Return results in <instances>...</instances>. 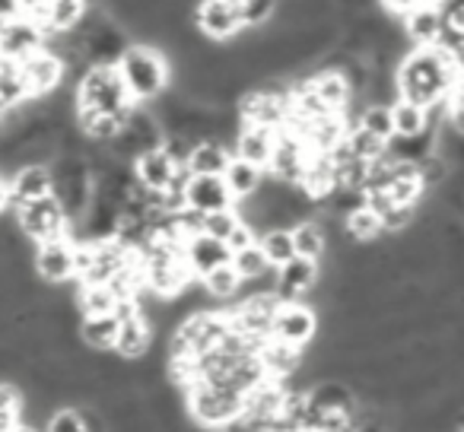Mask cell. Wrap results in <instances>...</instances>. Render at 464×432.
I'll return each mask as SVG.
<instances>
[{"label":"cell","instance_id":"27","mask_svg":"<svg viewBox=\"0 0 464 432\" xmlns=\"http://www.w3.org/2000/svg\"><path fill=\"white\" fill-rule=\"evenodd\" d=\"M341 229L347 233L350 242H356V245H372V242H379L382 235H385L379 213H375L372 206H366V204H360L356 210H350L347 216L341 220Z\"/></svg>","mask_w":464,"mask_h":432},{"label":"cell","instance_id":"23","mask_svg":"<svg viewBox=\"0 0 464 432\" xmlns=\"http://www.w3.org/2000/svg\"><path fill=\"white\" fill-rule=\"evenodd\" d=\"M229 159H232L229 143L207 137V140L194 143L191 156L185 159V172L188 175H223L226 166H229Z\"/></svg>","mask_w":464,"mask_h":432},{"label":"cell","instance_id":"36","mask_svg":"<svg viewBox=\"0 0 464 432\" xmlns=\"http://www.w3.org/2000/svg\"><path fill=\"white\" fill-rule=\"evenodd\" d=\"M42 432H86L83 429V413H80V407H73V404L54 407V410L48 413Z\"/></svg>","mask_w":464,"mask_h":432},{"label":"cell","instance_id":"7","mask_svg":"<svg viewBox=\"0 0 464 432\" xmlns=\"http://www.w3.org/2000/svg\"><path fill=\"white\" fill-rule=\"evenodd\" d=\"M33 271L45 286L77 283V242L71 235L39 242L33 252Z\"/></svg>","mask_w":464,"mask_h":432},{"label":"cell","instance_id":"8","mask_svg":"<svg viewBox=\"0 0 464 432\" xmlns=\"http://www.w3.org/2000/svg\"><path fill=\"white\" fill-rule=\"evenodd\" d=\"M191 26L198 35L213 45H226L242 33L239 4L236 0H198L191 14Z\"/></svg>","mask_w":464,"mask_h":432},{"label":"cell","instance_id":"30","mask_svg":"<svg viewBox=\"0 0 464 432\" xmlns=\"http://www.w3.org/2000/svg\"><path fill=\"white\" fill-rule=\"evenodd\" d=\"M353 124L362 130H369L372 137H379V140H392L394 137V124H392V105L385 102H366L360 105V111L353 115Z\"/></svg>","mask_w":464,"mask_h":432},{"label":"cell","instance_id":"26","mask_svg":"<svg viewBox=\"0 0 464 432\" xmlns=\"http://www.w3.org/2000/svg\"><path fill=\"white\" fill-rule=\"evenodd\" d=\"M293 235V248H296V258H305V261H322L328 254V233H324L322 220L312 216V220H303L290 229Z\"/></svg>","mask_w":464,"mask_h":432},{"label":"cell","instance_id":"11","mask_svg":"<svg viewBox=\"0 0 464 432\" xmlns=\"http://www.w3.org/2000/svg\"><path fill=\"white\" fill-rule=\"evenodd\" d=\"M305 162H309V147L299 134H293L290 128L277 130V143H274L271 162H267L265 172L271 178L284 181V185H299L305 172Z\"/></svg>","mask_w":464,"mask_h":432},{"label":"cell","instance_id":"39","mask_svg":"<svg viewBox=\"0 0 464 432\" xmlns=\"http://www.w3.org/2000/svg\"><path fill=\"white\" fill-rule=\"evenodd\" d=\"M23 16V0H0V20H16Z\"/></svg>","mask_w":464,"mask_h":432},{"label":"cell","instance_id":"5","mask_svg":"<svg viewBox=\"0 0 464 432\" xmlns=\"http://www.w3.org/2000/svg\"><path fill=\"white\" fill-rule=\"evenodd\" d=\"M229 337V318L226 309H200L181 318L166 341V356H181V360H198V356L217 350Z\"/></svg>","mask_w":464,"mask_h":432},{"label":"cell","instance_id":"4","mask_svg":"<svg viewBox=\"0 0 464 432\" xmlns=\"http://www.w3.org/2000/svg\"><path fill=\"white\" fill-rule=\"evenodd\" d=\"M181 404H185V417L191 426L204 432H226L236 423H242V394L229 391V388L210 385V381H191L181 391Z\"/></svg>","mask_w":464,"mask_h":432},{"label":"cell","instance_id":"31","mask_svg":"<svg viewBox=\"0 0 464 432\" xmlns=\"http://www.w3.org/2000/svg\"><path fill=\"white\" fill-rule=\"evenodd\" d=\"M258 245H261V252H265V258L271 267H284L296 258L290 229H265V233L258 235Z\"/></svg>","mask_w":464,"mask_h":432},{"label":"cell","instance_id":"33","mask_svg":"<svg viewBox=\"0 0 464 432\" xmlns=\"http://www.w3.org/2000/svg\"><path fill=\"white\" fill-rule=\"evenodd\" d=\"M239 4V20H242V29H267L274 23L280 10V0H236Z\"/></svg>","mask_w":464,"mask_h":432},{"label":"cell","instance_id":"28","mask_svg":"<svg viewBox=\"0 0 464 432\" xmlns=\"http://www.w3.org/2000/svg\"><path fill=\"white\" fill-rule=\"evenodd\" d=\"M392 124H394V137H417L432 124V109L426 111L413 102L394 99L392 102Z\"/></svg>","mask_w":464,"mask_h":432},{"label":"cell","instance_id":"34","mask_svg":"<svg viewBox=\"0 0 464 432\" xmlns=\"http://www.w3.org/2000/svg\"><path fill=\"white\" fill-rule=\"evenodd\" d=\"M343 147L350 149V156H353V159L375 162L379 156H385L388 143L379 140V137H372L369 130H362V128H356V124H353V128L347 130V137H343Z\"/></svg>","mask_w":464,"mask_h":432},{"label":"cell","instance_id":"17","mask_svg":"<svg viewBox=\"0 0 464 432\" xmlns=\"http://www.w3.org/2000/svg\"><path fill=\"white\" fill-rule=\"evenodd\" d=\"M229 261H232V252L226 248V242L213 239V235L198 233L185 242V264H188V271H191L194 280L207 277L210 271L229 264Z\"/></svg>","mask_w":464,"mask_h":432},{"label":"cell","instance_id":"35","mask_svg":"<svg viewBox=\"0 0 464 432\" xmlns=\"http://www.w3.org/2000/svg\"><path fill=\"white\" fill-rule=\"evenodd\" d=\"M229 264L236 267V274L242 277V283H246V280H258V277H265V274L274 271V267L267 264V258H265V252H261L258 242L248 245V248H242V252H232Z\"/></svg>","mask_w":464,"mask_h":432},{"label":"cell","instance_id":"6","mask_svg":"<svg viewBox=\"0 0 464 432\" xmlns=\"http://www.w3.org/2000/svg\"><path fill=\"white\" fill-rule=\"evenodd\" d=\"M14 220L20 226V233L26 235V242H33V245L71 235V220H67L64 206L58 204L54 194H45L39 200L14 206Z\"/></svg>","mask_w":464,"mask_h":432},{"label":"cell","instance_id":"18","mask_svg":"<svg viewBox=\"0 0 464 432\" xmlns=\"http://www.w3.org/2000/svg\"><path fill=\"white\" fill-rule=\"evenodd\" d=\"M407 45L411 48H430L442 42V7L436 4H420L404 23H401Z\"/></svg>","mask_w":464,"mask_h":432},{"label":"cell","instance_id":"19","mask_svg":"<svg viewBox=\"0 0 464 432\" xmlns=\"http://www.w3.org/2000/svg\"><path fill=\"white\" fill-rule=\"evenodd\" d=\"M274 143H277V130L258 128V124H239L236 137H232V156H239L246 162L267 168L274 153Z\"/></svg>","mask_w":464,"mask_h":432},{"label":"cell","instance_id":"24","mask_svg":"<svg viewBox=\"0 0 464 432\" xmlns=\"http://www.w3.org/2000/svg\"><path fill=\"white\" fill-rule=\"evenodd\" d=\"M309 404L318 410H331V413H353L356 391L350 388V381L343 379H322L309 388Z\"/></svg>","mask_w":464,"mask_h":432},{"label":"cell","instance_id":"14","mask_svg":"<svg viewBox=\"0 0 464 432\" xmlns=\"http://www.w3.org/2000/svg\"><path fill=\"white\" fill-rule=\"evenodd\" d=\"M185 206L200 216L236 206L223 175H188L185 178Z\"/></svg>","mask_w":464,"mask_h":432},{"label":"cell","instance_id":"3","mask_svg":"<svg viewBox=\"0 0 464 432\" xmlns=\"http://www.w3.org/2000/svg\"><path fill=\"white\" fill-rule=\"evenodd\" d=\"M73 105H77V115H105V118H128L130 109H134L115 64L86 67L77 77V86H73Z\"/></svg>","mask_w":464,"mask_h":432},{"label":"cell","instance_id":"40","mask_svg":"<svg viewBox=\"0 0 464 432\" xmlns=\"http://www.w3.org/2000/svg\"><path fill=\"white\" fill-rule=\"evenodd\" d=\"M16 426H20V413L0 410V432H14Z\"/></svg>","mask_w":464,"mask_h":432},{"label":"cell","instance_id":"13","mask_svg":"<svg viewBox=\"0 0 464 432\" xmlns=\"http://www.w3.org/2000/svg\"><path fill=\"white\" fill-rule=\"evenodd\" d=\"M130 172H134V178L140 187H147V191H153V194H166L185 168H181L166 149L156 147V149H147V153L137 156V159L130 162Z\"/></svg>","mask_w":464,"mask_h":432},{"label":"cell","instance_id":"38","mask_svg":"<svg viewBox=\"0 0 464 432\" xmlns=\"http://www.w3.org/2000/svg\"><path fill=\"white\" fill-rule=\"evenodd\" d=\"M255 242H258V233H255V229L248 226L246 220H242L239 226L229 233V239H226V248H229V252H242V248L255 245Z\"/></svg>","mask_w":464,"mask_h":432},{"label":"cell","instance_id":"20","mask_svg":"<svg viewBox=\"0 0 464 432\" xmlns=\"http://www.w3.org/2000/svg\"><path fill=\"white\" fill-rule=\"evenodd\" d=\"M258 360H261V369H265L267 379L274 381H290L293 375L299 372L305 360V350H296L290 343H280V341H265L258 350Z\"/></svg>","mask_w":464,"mask_h":432},{"label":"cell","instance_id":"41","mask_svg":"<svg viewBox=\"0 0 464 432\" xmlns=\"http://www.w3.org/2000/svg\"><path fill=\"white\" fill-rule=\"evenodd\" d=\"M7 206H14V200H10V181L7 175H0V213H7Z\"/></svg>","mask_w":464,"mask_h":432},{"label":"cell","instance_id":"12","mask_svg":"<svg viewBox=\"0 0 464 432\" xmlns=\"http://www.w3.org/2000/svg\"><path fill=\"white\" fill-rule=\"evenodd\" d=\"M318 277H322V267L315 261L293 258L290 264L277 267V274H274V296L280 302H305L315 293Z\"/></svg>","mask_w":464,"mask_h":432},{"label":"cell","instance_id":"37","mask_svg":"<svg viewBox=\"0 0 464 432\" xmlns=\"http://www.w3.org/2000/svg\"><path fill=\"white\" fill-rule=\"evenodd\" d=\"M242 223L239 210L236 206H229V210H217V213H207L204 223H200V229H204L207 235H213V239L226 242L229 239V233Z\"/></svg>","mask_w":464,"mask_h":432},{"label":"cell","instance_id":"16","mask_svg":"<svg viewBox=\"0 0 464 432\" xmlns=\"http://www.w3.org/2000/svg\"><path fill=\"white\" fill-rule=\"evenodd\" d=\"M90 14V0H42L35 14H29L42 26V33L48 35H64L83 23V16Z\"/></svg>","mask_w":464,"mask_h":432},{"label":"cell","instance_id":"25","mask_svg":"<svg viewBox=\"0 0 464 432\" xmlns=\"http://www.w3.org/2000/svg\"><path fill=\"white\" fill-rule=\"evenodd\" d=\"M265 175L267 172L261 166L232 156L229 166H226V172H223V181H226V187H229L232 200L239 204V200H248L252 194H258V187L265 185Z\"/></svg>","mask_w":464,"mask_h":432},{"label":"cell","instance_id":"9","mask_svg":"<svg viewBox=\"0 0 464 432\" xmlns=\"http://www.w3.org/2000/svg\"><path fill=\"white\" fill-rule=\"evenodd\" d=\"M271 337L296 350H309L318 337V309L309 302H280L274 312Z\"/></svg>","mask_w":464,"mask_h":432},{"label":"cell","instance_id":"21","mask_svg":"<svg viewBox=\"0 0 464 432\" xmlns=\"http://www.w3.org/2000/svg\"><path fill=\"white\" fill-rule=\"evenodd\" d=\"M7 181H10V200H14V206L52 194V168L48 166H20Z\"/></svg>","mask_w":464,"mask_h":432},{"label":"cell","instance_id":"2","mask_svg":"<svg viewBox=\"0 0 464 432\" xmlns=\"http://www.w3.org/2000/svg\"><path fill=\"white\" fill-rule=\"evenodd\" d=\"M115 71L134 105L156 102L172 86V61L166 58V52L140 42H130L124 48V54L115 61Z\"/></svg>","mask_w":464,"mask_h":432},{"label":"cell","instance_id":"1","mask_svg":"<svg viewBox=\"0 0 464 432\" xmlns=\"http://www.w3.org/2000/svg\"><path fill=\"white\" fill-rule=\"evenodd\" d=\"M458 67L451 61L449 48H411L404 58L394 64V92L404 102H413L420 109H439L449 102L451 90L458 86Z\"/></svg>","mask_w":464,"mask_h":432},{"label":"cell","instance_id":"22","mask_svg":"<svg viewBox=\"0 0 464 432\" xmlns=\"http://www.w3.org/2000/svg\"><path fill=\"white\" fill-rule=\"evenodd\" d=\"M118 328H121V322L115 312L111 315H83L77 324V337L92 353H111L118 341Z\"/></svg>","mask_w":464,"mask_h":432},{"label":"cell","instance_id":"29","mask_svg":"<svg viewBox=\"0 0 464 432\" xmlns=\"http://www.w3.org/2000/svg\"><path fill=\"white\" fill-rule=\"evenodd\" d=\"M200 286H204V293L213 299V302H236L239 299V290H242V277L236 274V267L232 264H223L217 267V271H210L207 277H200Z\"/></svg>","mask_w":464,"mask_h":432},{"label":"cell","instance_id":"15","mask_svg":"<svg viewBox=\"0 0 464 432\" xmlns=\"http://www.w3.org/2000/svg\"><path fill=\"white\" fill-rule=\"evenodd\" d=\"M39 48H45V33L33 16L23 14L16 20L4 23V29H0V58L20 64L23 58H29Z\"/></svg>","mask_w":464,"mask_h":432},{"label":"cell","instance_id":"32","mask_svg":"<svg viewBox=\"0 0 464 432\" xmlns=\"http://www.w3.org/2000/svg\"><path fill=\"white\" fill-rule=\"evenodd\" d=\"M73 302H77V312H80V318H83V315H111L118 299L111 296L109 286H80L77 283Z\"/></svg>","mask_w":464,"mask_h":432},{"label":"cell","instance_id":"10","mask_svg":"<svg viewBox=\"0 0 464 432\" xmlns=\"http://www.w3.org/2000/svg\"><path fill=\"white\" fill-rule=\"evenodd\" d=\"M16 67H20V77H23V83H26L29 99L52 96L67 80V64L52 48H39V52H33L29 58H23Z\"/></svg>","mask_w":464,"mask_h":432},{"label":"cell","instance_id":"42","mask_svg":"<svg viewBox=\"0 0 464 432\" xmlns=\"http://www.w3.org/2000/svg\"><path fill=\"white\" fill-rule=\"evenodd\" d=\"M14 432H42V429H39V426H29V423H23V419H20V426H16Z\"/></svg>","mask_w":464,"mask_h":432}]
</instances>
